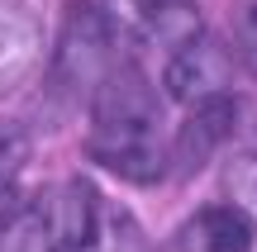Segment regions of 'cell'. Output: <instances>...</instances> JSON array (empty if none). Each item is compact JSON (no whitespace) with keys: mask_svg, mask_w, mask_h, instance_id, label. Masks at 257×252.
Wrapping results in <instances>:
<instances>
[{"mask_svg":"<svg viewBox=\"0 0 257 252\" xmlns=\"http://www.w3.org/2000/svg\"><path fill=\"white\" fill-rule=\"evenodd\" d=\"M43 62V24L29 0H0V100L15 95Z\"/></svg>","mask_w":257,"mask_h":252,"instance_id":"obj_7","label":"cell"},{"mask_svg":"<svg viewBox=\"0 0 257 252\" xmlns=\"http://www.w3.org/2000/svg\"><path fill=\"white\" fill-rule=\"evenodd\" d=\"M229 133H233V100L229 95H214V100L191 105L186 124L167 138V176H176V181L195 176Z\"/></svg>","mask_w":257,"mask_h":252,"instance_id":"obj_6","label":"cell"},{"mask_svg":"<svg viewBox=\"0 0 257 252\" xmlns=\"http://www.w3.org/2000/svg\"><path fill=\"white\" fill-rule=\"evenodd\" d=\"M119 57L124 48L114 38L110 19H105L100 0H67L57 53H53V67H48V114L67 119V114L86 110Z\"/></svg>","mask_w":257,"mask_h":252,"instance_id":"obj_2","label":"cell"},{"mask_svg":"<svg viewBox=\"0 0 257 252\" xmlns=\"http://www.w3.org/2000/svg\"><path fill=\"white\" fill-rule=\"evenodd\" d=\"M119 48L138 53H172L191 34H200V15L186 0H100Z\"/></svg>","mask_w":257,"mask_h":252,"instance_id":"obj_4","label":"cell"},{"mask_svg":"<svg viewBox=\"0 0 257 252\" xmlns=\"http://www.w3.org/2000/svg\"><path fill=\"white\" fill-rule=\"evenodd\" d=\"M86 110H91L86 157L95 167L114 171L119 181H134V186H153V181L167 176L162 105H157L148 76L138 72V62L119 57Z\"/></svg>","mask_w":257,"mask_h":252,"instance_id":"obj_1","label":"cell"},{"mask_svg":"<svg viewBox=\"0 0 257 252\" xmlns=\"http://www.w3.org/2000/svg\"><path fill=\"white\" fill-rule=\"evenodd\" d=\"M229 81H233V57H229V48L214 34H205V29L167 53L162 86L186 110L200 105V100H214V95H229Z\"/></svg>","mask_w":257,"mask_h":252,"instance_id":"obj_5","label":"cell"},{"mask_svg":"<svg viewBox=\"0 0 257 252\" xmlns=\"http://www.w3.org/2000/svg\"><path fill=\"white\" fill-rule=\"evenodd\" d=\"M19 209V195H15V186H0V228L10 224V214Z\"/></svg>","mask_w":257,"mask_h":252,"instance_id":"obj_13","label":"cell"},{"mask_svg":"<svg viewBox=\"0 0 257 252\" xmlns=\"http://www.w3.org/2000/svg\"><path fill=\"white\" fill-rule=\"evenodd\" d=\"M34 157V138L24 124L0 119V186H15V176L24 171V162Z\"/></svg>","mask_w":257,"mask_h":252,"instance_id":"obj_11","label":"cell"},{"mask_svg":"<svg viewBox=\"0 0 257 252\" xmlns=\"http://www.w3.org/2000/svg\"><path fill=\"white\" fill-rule=\"evenodd\" d=\"M252 228L257 224L238 205H200L186 224L172 228L167 252H248Z\"/></svg>","mask_w":257,"mask_h":252,"instance_id":"obj_8","label":"cell"},{"mask_svg":"<svg viewBox=\"0 0 257 252\" xmlns=\"http://www.w3.org/2000/svg\"><path fill=\"white\" fill-rule=\"evenodd\" d=\"M72 252H157L153 238L143 233L134 214L114 200H105L100 190L91 195V209H86L81 228H76V243Z\"/></svg>","mask_w":257,"mask_h":252,"instance_id":"obj_9","label":"cell"},{"mask_svg":"<svg viewBox=\"0 0 257 252\" xmlns=\"http://www.w3.org/2000/svg\"><path fill=\"white\" fill-rule=\"evenodd\" d=\"M91 195L95 190L86 181L48 186L34 205H19L10 214V224L0 228V252H72Z\"/></svg>","mask_w":257,"mask_h":252,"instance_id":"obj_3","label":"cell"},{"mask_svg":"<svg viewBox=\"0 0 257 252\" xmlns=\"http://www.w3.org/2000/svg\"><path fill=\"white\" fill-rule=\"evenodd\" d=\"M233 57L248 76H257V0H243L233 5Z\"/></svg>","mask_w":257,"mask_h":252,"instance_id":"obj_12","label":"cell"},{"mask_svg":"<svg viewBox=\"0 0 257 252\" xmlns=\"http://www.w3.org/2000/svg\"><path fill=\"white\" fill-rule=\"evenodd\" d=\"M224 195H229V205H238L257 224V152L229 162V171H224Z\"/></svg>","mask_w":257,"mask_h":252,"instance_id":"obj_10","label":"cell"}]
</instances>
